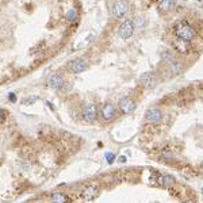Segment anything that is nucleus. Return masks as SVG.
<instances>
[{"label":"nucleus","instance_id":"13","mask_svg":"<svg viewBox=\"0 0 203 203\" xmlns=\"http://www.w3.org/2000/svg\"><path fill=\"white\" fill-rule=\"evenodd\" d=\"M176 6V0H160L158 2V11L160 12H169Z\"/></svg>","mask_w":203,"mask_h":203},{"label":"nucleus","instance_id":"1","mask_svg":"<svg viewBox=\"0 0 203 203\" xmlns=\"http://www.w3.org/2000/svg\"><path fill=\"white\" fill-rule=\"evenodd\" d=\"M173 34L176 35L177 39L191 45L196 38V28L187 19H179L173 24Z\"/></svg>","mask_w":203,"mask_h":203},{"label":"nucleus","instance_id":"9","mask_svg":"<svg viewBox=\"0 0 203 203\" xmlns=\"http://www.w3.org/2000/svg\"><path fill=\"white\" fill-rule=\"evenodd\" d=\"M146 121L150 122L153 125H157L162 121V112L160 108H150L148 112H146Z\"/></svg>","mask_w":203,"mask_h":203},{"label":"nucleus","instance_id":"10","mask_svg":"<svg viewBox=\"0 0 203 203\" xmlns=\"http://www.w3.org/2000/svg\"><path fill=\"white\" fill-rule=\"evenodd\" d=\"M140 83L144 85V87L146 88H153L154 85L157 84V80H156V77L153 76V73H150V72H145V73H142V75L140 76Z\"/></svg>","mask_w":203,"mask_h":203},{"label":"nucleus","instance_id":"8","mask_svg":"<svg viewBox=\"0 0 203 203\" xmlns=\"http://www.w3.org/2000/svg\"><path fill=\"white\" fill-rule=\"evenodd\" d=\"M118 107H119L122 114H131L136 110V102L130 99L129 96H123L118 102Z\"/></svg>","mask_w":203,"mask_h":203},{"label":"nucleus","instance_id":"14","mask_svg":"<svg viewBox=\"0 0 203 203\" xmlns=\"http://www.w3.org/2000/svg\"><path fill=\"white\" fill-rule=\"evenodd\" d=\"M64 18H65V20H67L68 23H75V22L79 20L80 14H79V11H77V8H69V10L65 12Z\"/></svg>","mask_w":203,"mask_h":203},{"label":"nucleus","instance_id":"12","mask_svg":"<svg viewBox=\"0 0 203 203\" xmlns=\"http://www.w3.org/2000/svg\"><path fill=\"white\" fill-rule=\"evenodd\" d=\"M172 46H173V50L180 53V54H187L190 53V43L184 42V41H180V39H175L172 42Z\"/></svg>","mask_w":203,"mask_h":203},{"label":"nucleus","instance_id":"3","mask_svg":"<svg viewBox=\"0 0 203 203\" xmlns=\"http://www.w3.org/2000/svg\"><path fill=\"white\" fill-rule=\"evenodd\" d=\"M100 194V186L97 183H91V184H87L81 191V196L84 198V201L91 202L95 198H97V195Z\"/></svg>","mask_w":203,"mask_h":203},{"label":"nucleus","instance_id":"23","mask_svg":"<svg viewBox=\"0 0 203 203\" xmlns=\"http://www.w3.org/2000/svg\"><path fill=\"white\" fill-rule=\"evenodd\" d=\"M202 191H203V188H202Z\"/></svg>","mask_w":203,"mask_h":203},{"label":"nucleus","instance_id":"20","mask_svg":"<svg viewBox=\"0 0 203 203\" xmlns=\"http://www.w3.org/2000/svg\"><path fill=\"white\" fill-rule=\"evenodd\" d=\"M119 161H121V162H126V157H125V156H121V157H119Z\"/></svg>","mask_w":203,"mask_h":203},{"label":"nucleus","instance_id":"6","mask_svg":"<svg viewBox=\"0 0 203 203\" xmlns=\"http://www.w3.org/2000/svg\"><path fill=\"white\" fill-rule=\"evenodd\" d=\"M100 116L103 122H111L115 119L116 116V110H115V106L111 104V103H106L102 106L100 108Z\"/></svg>","mask_w":203,"mask_h":203},{"label":"nucleus","instance_id":"19","mask_svg":"<svg viewBox=\"0 0 203 203\" xmlns=\"http://www.w3.org/2000/svg\"><path fill=\"white\" fill-rule=\"evenodd\" d=\"M4 119H6V112H4L3 110L0 108V123H2V122H3Z\"/></svg>","mask_w":203,"mask_h":203},{"label":"nucleus","instance_id":"4","mask_svg":"<svg viewBox=\"0 0 203 203\" xmlns=\"http://www.w3.org/2000/svg\"><path fill=\"white\" fill-rule=\"evenodd\" d=\"M112 16L116 19H122L125 18L126 14L129 12V4L126 0H116L112 6Z\"/></svg>","mask_w":203,"mask_h":203},{"label":"nucleus","instance_id":"7","mask_svg":"<svg viewBox=\"0 0 203 203\" xmlns=\"http://www.w3.org/2000/svg\"><path fill=\"white\" fill-rule=\"evenodd\" d=\"M97 118V107L96 104L89 103L84 107L83 110V119L87 122V123H93Z\"/></svg>","mask_w":203,"mask_h":203},{"label":"nucleus","instance_id":"2","mask_svg":"<svg viewBox=\"0 0 203 203\" xmlns=\"http://www.w3.org/2000/svg\"><path fill=\"white\" fill-rule=\"evenodd\" d=\"M133 34H134V20L127 18L119 24V27H118V35H119L121 39L126 41Z\"/></svg>","mask_w":203,"mask_h":203},{"label":"nucleus","instance_id":"16","mask_svg":"<svg viewBox=\"0 0 203 203\" xmlns=\"http://www.w3.org/2000/svg\"><path fill=\"white\" fill-rule=\"evenodd\" d=\"M175 184V179L173 176H171V175H162L161 176V186L165 187V188H171Z\"/></svg>","mask_w":203,"mask_h":203},{"label":"nucleus","instance_id":"15","mask_svg":"<svg viewBox=\"0 0 203 203\" xmlns=\"http://www.w3.org/2000/svg\"><path fill=\"white\" fill-rule=\"evenodd\" d=\"M52 203H69L68 196L64 192H54L50 198Z\"/></svg>","mask_w":203,"mask_h":203},{"label":"nucleus","instance_id":"17","mask_svg":"<svg viewBox=\"0 0 203 203\" xmlns=\"http://www.w3.org/2000/svg\"><path fill=\"white\" fill-rule=\"evenodd\" d=\"M169 67H171V71H172L173 73H180L181 72V62L180 61H176V60H173L172 62H169Z\"/></svg>","mask_w":203,"mask_h":203},{"label":"nucleus","instance_id":"18","mask_svg":"<svg viewBox=\"0 0 203 203\" xmlns=\"http://www.w3.org/2000/svg\"><path fill=\"white\" fill-rule=\"evenodd\" d=\"M106 160H107L108 164H112L114 160H115V154L111 153V152H107L106 153Z\"/></svg>","mask_w":203,"mask_h":203},{"label":"nucleus","instance_id":"21","mask_svg":"<svg viewBox=\"0 0 203 203\" xmlns=\"http://www.w3.org/2000/svg\"><path fill=\"white\" fill-rule=\"evenodd\" d=\"M10 100L11 102H15V95H14V93H11V95H10Z\"/></svg>","mask_w":203,"mask_h":203},{"label":"nucleus","instance_id":"22","mask_svg":"<svg viewBox=\"0 0 203 203\" xmlns=\"http://www.w3.org/2000/svg\"><path fill=\"white\" fill-rule=\"evenodd\" d=\"M183 203H195L194 201H186V202H183Z\"/></svg>","mask_w":203,"mask_h":203},{"label":"nucleus","instance_id":"5","mask_svg":"<svg viewBox=\"0 0 203 203\" xmlns=\"http://www.w3.org/2000/svg\"><path fill=\"white\" fill-rule=\"evenodd\" d=\"M68 69H69V72L75 73V75L84 72L85 69H87V58H84V57H77V58H75L73 61L69 62Z\"/></svg>","mask_w":203,"mask_h":203},{"label":"nucleus","instance_id":"11","mask_svg":"<svg viewBox=\"0 0 203 203\" xmlns=\"http://www.w3.org/2000/svg\"><path fill=\"white\" fill-rule=\"evenodd\" d=\"M64 84H65V80H64V77L60 75H52L47 80V85L52 89H60L64 87Z\"/></svg>","mask_w":203,"mask_h":203}]
</instances>
